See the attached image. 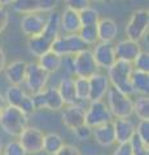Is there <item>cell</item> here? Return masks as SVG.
Segmentation results:
<instances>
[{"mask_svg":"<svg viewBox=\"0 0 149 155\" xmlns=\"http://www.w3.org/2000/svg\"><path fill=\"white\" fill-rule=\"evenodd\" d=\"M38 65L48 74L57 72L62 67V57L51 49L40 57H38Z\"/></svg>","mask_w":149,"mask_h":155,"instance_id":"obj_21","label":"cell"},{"mask_svg":"<svg viewBox=\"0 0 149 155\" xmlns=\"http://www.w3.org/2000/svg\"><path fill=\"white\" fill-rule=\"evenodd\" d=\"M78 35L87 45H95L99 43V36H97V26L91 25V26H82L80 30L78 31Z\"/></svg>","mask_w":149,"mask_h":155,"instance_id":"obj_30","label":"cell"},{"mask_svg":"<svg viewBox=\"0 0 149 155\" xmlns=\"http://www.w3.org/2000/svg\"><path fill=\"white\" fill-rule=\"evenodd\" d=\"M112 155H132L131 143H130V142H126V143H118L117 149L114 150Z\"/></svg>","mask_w":149,"mask_h":155,"instance_id":"obj_40","label":"cell"},{"mask_svg":"<svg viewBox=\"0 0 149 155\" xmlns=\"http://www.w3.org/2000/svg\"><path fill=\"white\" fill-rule=\"evenodd\" d=\"M91 52H92V56L95 58L96 65L99 66V69L108 70L109 67L117 61L113 43L99 41L95 44L93 51H91Z\"/></svg>","mask_w":149,"mask_h":155,"instance_id":"obj_11","label":"cell"},{"mask_svg":"<svg viewBox=\"0 0 149 155\" xmlns=\"http://www.w3.org/2000/svg\"><path fill=\"white\" fill-rule=\"evenodd\" d=\"M65 145V141L62 136L59 133L51 132L44 134V140H43V151L48 155H55L59 150Z\"/></svg>","mask_w":149,"mask_h":155,"instance_id":"obj_24","label":"cell"},{"mask_svg":"<svg viewBox=\"0 0 149 155\" xmlns=\"http://www.w3.org/2000/svg\"><path fill=\"white\" fill-rule=\"evenodd\" d=\"M88 47L90 45L82 40L78 34H65V35H59L55 39V41L51 45V49L61 57H65L75 56L76 53L88 49Z\"/></svg>","mask_w":149,"mask_h":155,"instance_id":"obj_4","label":"cell"},{"mask_svg":"<svg viewBox=\"0 0 149 155\" xmlns=\"http://www.w3.org/2000/svg\"><path fill=\"white\" fill-rule=\"evenodd\" d=\"M79 19H80L82 26L97 25V22L100 21V13L97 9H95L92 7H87L79 11Z\"/></svg>","mask_w":149,"mask_h":155,"instance_id":"obj_29","label":"cell"},{"mask_svg":"<svg viewBox=\"0 0 149 155\" xmlns=\"http://www.w3.org/2000/svg\"><path fill=\"white\" fill-rule=\"evenodd\" d=\"M7 106V102H5V98H4V94L0 92V114H2V111L4 110V107Z\"/></svg>","mask_w":149,"mask_h":155,"instance_id":"obj_43","label":"cell"},{"mask_svg":"<svg viewBox=\"0 0 149 155\" xmlns=\"http://www.w3.org/2000/svg\"><path fill=\"white\" fill-rule=\"evenodd\" d=\"M132 67H134V70L149 72V53L141 51V53L132 62Z\"/></svg>","mask_w":149,"mask_h":155,"instance_id":"obj_33","label":"cell"},{"mask_svg":"<svg viewBox=\"0 0 149 155\" xmlns=\"http://www.w3.org/2000/svg\"><path fill=\"white\" fill-rule=\"evenodd\" d=\"M2 155H3V154H2Z\"/></svg>","mask_w":149,"mask_h":155,"instance_id":"obj_48","label":"cell"},{"mask_svg":"<svg viewBox=\"0 0 149 155\" xmlns=\"http://www.w3.org/2000/svg\"><path fill=\"white\" fill-rule=\"evenodd\" d=\"M134 70L132 64L124 61H115L114 64L107 70L108 71V79L110 81V85L121 91L122 93L127 96L135 94L131 87V81H130V76Z\"/></svg>","mask_w":149,"mask_h":155,"instance_id":"obj_2","label":"cell"},{"mask_svg":"<svg viewBox=\"0 0 149 155\" xmlns=\"http://www.w3.org/2000/svg\"><path fill=\"white\" fill-rule=\"evenodd\" d=\"M114 133H115V142L117 143H126L130 142L131 138L135 136V123L130 118L115 119L113 122Z\"/></svg>","mask_w":149,"mask_h":155,"instance_id":"obj_16","label":"cell"},{"mask_svg":"<svg viewBox=\"0 0 149 155\" xmlns=\"http://www.w3.org/2000/svg\"><path fill=\"white\" fill-rule=\"evenodd\" d=\"M130 143H131L132 155H149V145L143 142L136 134L131 138Z\"/></svg>","mask_w":149,"mask_h":155,"instance_id":"obj_32","label":"cell"},{"mask_svg":"<svg viewBox=\"0 0 149 155\" xmlns=\"http://www.w3.org/2000/svg\"><path fill=\"white\" fill-rule=\"evenodd\" d=\"M61 96L65 105H75L78 104L75 97V88H74V79L73 78H62L59 83V87H56Z\"/></svg>","mask_w":149,"mask_h":155,"instance_id":"obj_22","label":"cell"},{"mask_svg":"<svg viewBox=\"0 0 149 155\" xmlns=\"http://www.w3.org/2000/svg\"><path fill=\"white\" fill-rule=\"evenodd\" d=\"M3 147H4V143H3L2 140H0V155H2V153H3Z\"/></svg>","mask_w":149,"mask_h":155,"instance_id":"obj_45","label":"cell"},{"mask_svg":"<svg viewBox=\"0 0 149 155\" xmlns=\"http://www.w3.org/2000/svg\"><path fill=\"white\" fill-rule=\"evenodd\" d=\"M74 133H75V136H76V137H78L79 140H87L90 136H92V128H90L88 125L83 124L82 127L76 128V129L74 130Z\"/></svg>","mask_w":149,"mask_h":155,"instance_id":"obj_39","label":"cell"},{"mask_svg":"<svg viewBox=\"0 0 149 155\" xmlns=\"http://www.w3.org/2000/svg\"><path fill=\"white\" fill-rule=\"evenodd\" d=\"M105 97L108 100L107 105L113 115V118L115 119L130 118L134 114V101L131 96L124 94L121 91H118L117 88L110 85Z\"/></svg>","mask_w":149,"mask_h":155,"instance_id":"obj_3","label":"cell"},{"mask_svg":"<svg viewBox=\"0 0 149 155\" xmlns=\"http://www.w3.org/2000/svg\"><path fill=\"white\" fill-rule=\"evenodd\" d=\"M13 0H0V7H7V5H11V3Z\"/></svg>","mask_w":149,"mask_h":155,"instance_id":"obj_44","label":"cell"},{"mask_svg":"<svg viewBox=\"0 0 149 155\" xmlns=\"http://www.w3.org/2000/svg\"><path fill=\"white\" fill-rule=\"evenodd\" d=\"M113 115L110 113L108 105L104 101H93L90 102L88 107L86 109L84 123L90 128H95L97 125L113 122Z\"/></svg>","mask_w":149,"mask_h":155,"instance_id":"obj_7","label":"cell"},{"mask_svg":"<svg viewBox=\"0 0 149 155\" xmlns=\"http://www.w3.org/2000/svg\"><path fill=\"white\" fill-rule=\"evenodd\" d=\"M99 72V66L96 65L92 52L86 49L73 56V74L76 78H91Z\"/></svg>","mask_w":149,"mask_h":155,"instance_id":"obj_8","label":"cell"},{"mask_svg":"<svg viewBox=\"0 0 149 155\" xmlns=\"http://www.w3.org/2000/svg\"><path fill=\"white\" fill-rule=\"evenodd\" d=\"M47 23V17L39 13L23 14L21 19V30L27 38H34L40 35Z\"/></svg>","mask_w":149,"mask_h":155,"instance_id":"obj_14","label":"cell"},{"mask_svg":"<svg viewBox=\"0 0 149 155\" xmlns=\"http://www.w3.org/2000/svg\"><path fill=\"white\" fill-rule=\"evenodd\" d=\"M135 134L143 142H149V120H139V124L135 127Z\"/></svg>","mask_w":149,"mask_h":155,"instance_id":"obj_34","label":"cell"},{"mask_svg":"<svg viewBox=\"0 0 149 155\" xmlns=\"http://www.w3.org/2000/svg\"><path fill=\"white\" fill-rule=\"evenodd\" d=\"M100 155H105V154H100Z\"/></svg>","mask_w":149,"mask_h":155,"instance_id":"obj_47","label":"cell"},{"mask_svg":"<svg viewBox=\"0 0 149 155\" xmlns=\"http://www.w3.org/2000/svg\"><path fill=\"white\" fill-rule=\"evenodd\" d=\"M26 94L27 93L22 88V85H9L5 91L4 98H5L7 105L13 106V107H20V105L26 97Z\"/></svg>","mask_w":149,"mask_h":155,"instance_id":"obj_25","label":"cell"},{"mask_svg":"<svg viewBox=\"0 0 149 155\" xmlns=\"http://www.w3.org/2000/svg\"><path fill=\"white\" fill-rule=\"evenodd\" d=\"M59 2L60 0H40L39 12L47 13V12L55 11V9L57 8V5H59Z\"/></svg>","mask_w":149,"mask_h":155,"instance_id":"obj_37","label":"cell"},{"mask_svg":"<svg viewBox=\"0 0 149 155\" xmlns=\"http://www.w3.org/2000/svg\"><path fill=\"white\" fill-rule=\"evenodd\" d=\"M80 19L79 12L70 8H65L60 14V28L65 34H78L80 30Z\"/></svg>","mask_w":149,"mask_h":155,"instance_id":"obj_17","label":"cell"},{"mask_svg":"<svg viewBox=\"0 0 149 155\" xmlns=\"http://www.w3.org/2000/svg\"><path fill=\"white\" fill-rule=\"evenodd\" d=\"M3 155H27L18 140H12L3 147Z\"/></svg>","mask_w":149,"mask_h":155,"instance_id":"obj_31","label":"cell"},{"mask_svg":"<svg viewBox=\"0 0 149 155\" xmlns=\"http://www.w3.org/2000/svg\"><path fill=\"white\" fill-rule=\"evenodd\" d=\"M74 88L78 105L83 106V104L90 102V81L87 78H75Z\"/></svg>","mask_w":149,"mask_h":155,"instance_id":"obj_26","label":"cell"},{"mask_svg":"<svg viewBox=\"0 0 149 155\" xmlns=\"http://www.w3.org/2000/svg\"><path fill=\"white\" fill-rule=\"evenodd\" d=\"M39 4L40 0H13L11 3V7L16 13L30 14V13H40Z\"/></svg>","mask_w":149,"mask_h":155,"instance_id":"obj_27","label":"cell"},{"mask_svg":"<svg viewBox=\"0 0 149 155\" xmlns=\"http://www.w3.org/2000/svg\"><path fill=\"white\" fill-rule=\"evenodd\" d=\"M66 3V8H70V9H74V11H82V9L90 7V3L91 0H65Z\"/></svg>","mask_w":149,"mask_h":155,"instance_id":"obj_36","label":"cell"},{"mask_svg":"<svg viewBox=\"0 0 149 155\" xmlns=\"http://www.w3.org/2000/svg\"><path fill=\"white\" fill-rule=\"evenodd\" d=\"M84 115H86V109L83 106H80L78 104L66 105V107L62 110V114H61L62 124H64L66 128L75 130L76 128H79L83 124H86Z\"/></svg>","mask_w":149,"mask_h":155,"instance_id":"obj_13","label":"cell"},{"mask_svg":"<svg viewBox=\"0 0 149 155\" xmlns=\"http://www.w3.org/2000/svg\"><path fill=\"white\" fill-rule=\"evenodd\" d=\"M131 87L134 93L148 96L149 92V72H143L137 70H132L131 76H130Z\"/></svg>","mask_w":149,"mask_h":155,"instance_id":"obj_23","label":"cell"},{"mask_svg":"<svg viewBox=\"0 0 149 155\" xmlns=\"http://www.w3.org/2000/svg\"><path fill=\"white\" fill-rule=\"evenodd\" d=\"M141 45L139 41H134L130 39H123L119 40L117 44L114 45V52H115V58L118 61H124L128 64H132L135 58L141 53Z\"/></svg>","mask_w":149,"mask_h":155,"instance_id":"obj_12","label":"cell"},{"mask_svg":"<svg viewBox=\"0 0 149 155\" xmlns=\"http://www.w3.org/2000/svg\"><path fill=\"white\" fill-rule=\"evenodd\" d=\"M55 155H82L80 154V150L76 147V146H73V145H64L59 151H57Z\"/></svg>","mask_w":149,"mask_h":155,"instance_id":"obj_38","label":"cell"},{"mask_svg":"<svg viewBox=\"0 0 149 155\" xmlns=\"http://www.w3.org/2000/svg\"><path fill=\"white\" fill-rule=\"evenodd\" d=\"M92 136L95 141L97 142L100 146L109 147L115 143V133H114V125L113 122L105 123L101 125L92 128Z\"/></svg>","mask_w":149,"mask_h":155,"instance_id":"obj_19","label":"cell"},{"mask_svg":"<svg viewBox=\"0 0 149 155\" xmlns=\"http://www.w3.org/2000/svg\"><path fill=\"white\" fill-rule=\"evenodd\" d=\"M18 109H20L23 114H26L27 116L34 113V111L36 110V107H35L34 100H32V96L27 93L26 97L23 98V101L21 102V105H20V107H18Z\"/></svg>","mask_w":149,"mask_h":155,"instance_id":"obj_35","label":"cell"},{"mask_svg":"<svg viewBox=\"0 0 149 155\" xmlns=\"http://www.w3.org/2000/svg\"><path fill=\"white\" fill-rule=\"evenodd\" d=\"M35 107L38 109H47L51 111H60L64 109V101L59 93L56 87H46L40 93L32 96Z\"/></svg>","mask_w":149,"mask_h":155,"instance_id":"obj_9","label":"cell"},{"mask_svg":"<svg viewBox=\"0 0 149 155\" xmlns=\"http://www.w3.org/2000/svg\"><path fill=\"white\" fill-rule=\"evenodd\" d=\"M26 67L27 64L25 61H13L5 66L3 72L5 74L7 80L11 85H22L26 75Z\"/></svg>","mask_w":149,"mask_h":155,"instance_id":"obj_18","label":"cell"},{"mask_svg":"<svg viewBox=\"0 0 149 155\" xmlns=\"http://www.w3.org/2000/svg\"><path fill=\"white\" fill-rule=\"evenodd\" d=\"M5 66H7V54H5V52H4V49H3L2 41H0V74L4 71Z\"/></svg>","mask_w":149,"mask_h":155,"instance_id":"obj_42","label":"cell"},{"mask_svg":"<svg viewBox=\"0 0 149 155\" xmlns=\"http://www.w3.org/2000/svg\"><path fill=\"white\" fill-rule=\"evenodd\" d=\"M97 36L99 41L104 43H113L115 40V38L118 35V26L117 22L112 18H100V21L97 22Z\"/></svg>","mask_w":149,"mask_h":155,"instance_id":"obj_20","label":"cell"},{"mask_svg":"<svg viewBox=\"0 0 149 155\" xmlns=\"http://www.w3.org/2000/svg\"><path fill=\"white\" fill-rule=\"evenodd\" d=\"M9 22V13L4 7H0V34L7 28Z\"/></svg>","mask_w":149,"mask_h":155,"instance_id":"obj_41","label":"cell"},{"mask_svg":"<svg viewBox=\"0 0 149 155\" xmlns=\"http://www.w3.org/2000/svg\"><path fill=\"white\" fill-rule=\"evenodd\" d=\"M134 114L139 120H149V97L140 94L134 101Z\"/></svg>","mask_w":149,"mask_h":155,"instance_id":"obj_28","label":"cell"},{"mask_svg":"<svg viewBox=\"0 0 149 155\" xmlns=\"http://www.w3.org/2000/svg\"><path fill=\"white\" fill-rule=\"evenodd\" d=\"M90 81V102L93 101H103L110 88V81L107 75L97 74L88 78Z\"/></svg>","mask_w":149,"mask_h":155,"instance_id":"obj_15","label":"cell"},{"mask_svg":"<svg viewBox=\"0 0 149 155\" xmlns=\"http://www.w3.org/2000/svg\"><path fill=\"white\" fill-rule=\"evenodd\" d=\"M0 127L7 134L18 137L22 130L29 127V116L18 107L7 105L0 114Z\"/></svg>","mask_w":149,"mask_h":155,"instance_id":"obj_1","label":"cell"},{"mask_svg":"<svg viewBox=\"0 0 149 155\" xmlns=\"http://www.w3.org/2000/svg\"><path fill=\"white\" fill-rule=\"evenodd\" d=\"M48 78H49V74L43 70L42 67L38 65V62L27 64L23 84H25V87L27 88L29 94L34 96V94L40 93L47 87Z\"/></svg>","mask_w":149,"mask_h":155,"instance_id":"obj_6","label":"cell"},{"mask_svg":"<svg viewBox=\"0 0 149 155\" xmlns=\"http://www.w3.org/2000/svg\"><path fill=\"white\" fill-rule=\"evenodd\" d=\"M44 133L36 127H26L18 136V141L27 154H39L43 151Z\"/></svg>","mask_w":149,"mask_h":155,"instance_id":"obj_10","label":"cell"},{"mask_svg":"<svg viewBox=\"0 0 149 155\" xmlns=\"http://www.w3.org/2000/svg\"><path fill=\"white\" fill-rule=\"evenodd\" d=\"M148 27H149L148 9H137V11H135L131 14L126 27H124V32H126L127 39L140 43V40L148 32Z\"/></svg>","mask_w":149,"mask_h":155,"instance_id":"obj_5","label":"cell"},{"mask_svg":"<svg viewBox=\"0 0 149 155\" xmlns=\"http://www.w3.org/2000/svg\"><path fill=\"white\" fill-rule=\"evenodd\" d=\"M92 2H97V3H107L109 0H92Z\"/></svg>","mask_w":149,"mask_h":155,"instance_id":"obj_46","label":"cell"}]
</instances>
